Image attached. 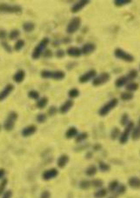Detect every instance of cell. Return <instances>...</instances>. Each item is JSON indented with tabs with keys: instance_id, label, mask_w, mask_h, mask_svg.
<instances>
[{
	"instance_id": "cell-1",
	"label": "cell",
	"mask_w": 140,
	"mask_h": 198,
	"mask_svg": "<svg viewBox=\"0 0 140 198\" xmlns=\"http://www.w3.org/2000/svg\"><path fill=\"white\" fill-rule=\"evenodd\" d=\"M49 44H50V39L48 37H44L33 49L32 53V59L37 60L38 58H40V57L43 55V53L47 49V46Z\"/></svg>"
},
{
	"instance_id": "cell-2",
	"label": "cell",
	"mask_w": 140,
	"mask_h": 198,
	"mask_svg": "<svg viewBox=\"0 0 140 198\" xmlns=\"http://www.w3.org/2000/svg\"><path fill=\"white\" fill-rule=\"evenodd\" d=\"M117 103H118V100H117V98H113L112 100H110L108 103H106L105 104H104V105L99 109V111H98L99 116H107L113 109L116 108Z\"/></svg>"
},
{
	"instance_id": "cell-3",
	"label": "cell",
	"mask_w": 140,
	"mask_h": 198,
	"mask_svg": "<svg viewBox=\"0 0 140 198\" xmlns=\"http://www.w3.org/2000/svg\"><path fill=\"white\" fill-rule=\"evenodd\" d=\"M18 117H19V115L16 111H11L4 123V129L6 131H11L14 128Z\"/></svg>"
},
{
	"instance_id": "cell-4",
	"label": "cell",
	"mask_w": 140,
	"mask_h": 198,
	"mask_svg": "<svg viewBox=\"0 0 140 198\" xmlns=\"http://www.w3.org/2000/svg\"><path fill=\"white\" fill-rule=\"evenodd\" d=\"M81 23L82 21L79 17H75L70 19L66 26V32L68 34H74L75 32H77L81 27Z\"/></svg>"
},
{
	"instance_id": "cell-5",
	"label": "cell",
	"mask_w": 140,
	"mask_h": 198,
	"mask_svg": "<svg viewBox=\"0 0 140 198\" xmlns=\"http://www.w3.org/2000/svg\"><path fill=\"white\" fill-rule=\"evenodd\" d=\"M22 7L18 5H8L2 3L0 4V12H5V13H21L22 12Z\"/></svg>"
},
{
	"instance_id": "cell-6",
	"label": "cell",
	"mask_w": 140,
	"mask_h": 198,
	"mask_svg": "<svg viewBox=\"0 0 140 198\" xmlns=\"http://www.w3.org/2000/svg\"><path fill=\"white\" fill-rule=\"evenodd\" d=\"M114 56L115 57L117 58V59L123 60L125 62H128V63H131V62H133L134 61V57L125 51L123 49L121 48H117L115 51H114Z\"/></svg>"
},
{
	"instance_id": "cell-7",
	"label": "cell",
	"mask_w": 140,
	"mask_h": 198,
	"mask_svg": "<svg viewBox=\"0 0 140 198\" xmlns=\"http://www.w3.org/2000/svg\"><path fill=\"white\" fill-rule=\"evenodd\" d=\"M134 128V123L133 122H129V124L125 126V129L122 132L121 135L119 136V142L122 144H125L128 142V139L130 137V134Z\"/></svg>"
},
{
	"instance_id": "cell-8",
	"label": "cell",
	"mask_w": 140,
	"mask_h": 198,
	"mask_svg": "<svg viewBox=\"0 0 140 198\" xmlns=\"http://www.w3.org/2000/svg\"><path fill=\"white\" fill-rule=\"evenodd\" d=\"M111 79V75L108 72H103L100 75H98V77H96L92 81V84L93 86H101L104 83H108Z\"/></svg>"
},
{
	"instance_id": "cell-9",
	"label": "cell",
	"mask_w": 140,
	"mask_h": 198,
	"mask_svg": "<svg viewBox=\"0 0 140 198\" xmlns=\"http://www.w3.org/2000/svg\"><path fill=\"white\" fill-rule=\"evenodd\" d=\"M96 77H97V71L93 69L89 70L88 71L84 72L80 76L78 81L80 83H86L90 82L91 80H93Z\"/></svg>"
},
{
	"instance_id": "cell-10",
	"label": "cell",
	"mask_w": 140,
	"mask_h": 198,
	"mask_svg": "<svg viewBox=\"0 0 140 198\" xmlns=\"http://www.w3.org/2000/svg\"><path fill=\"white\" fill-rule=\"evenodd\" d=\"M57 175H58V171L55 168H52L45 171V172L42 174V178L45 181H50L56 178Z\"/></svg>"
},
{
	"instance_id": "cell-11",
	"label": "cell",
	"mask_w": 140,
	"mask_h": 198,
	"mask_svg": "<svg viewBox=\"0 0 140 198\" xmlns=\"http://www.w3.org/2000/svg\"><path fill=\"white\" fill-rule=\"evenodd\" d=\"M14 85L12 83H8L7 85H5L4 90L0 91V102H3L9 97L11 93L14 91Z\"/></svg>"
},
{
	"instance_id": "cell-12",
	"label": "cell",
	"mask_w": 140,
	"mask_h": 198,
	"mask_svg": "<svg viewBox=\"0 0 140 198\" xmlns=\"http://www.w3.org/2000/svg\"><path fill=\"white\" fill-rule=\"evenodd\" d=\"M89 4H90V1H88V0H81V1H78V2L75 3L74 5H72V7L70 9V11L72 13H78V12L81 11Z\"/></svg>"
},
{
	"instance_id": "cell-13",
	"label": "cell",
	"mask_w": 140,
	"mask_h": 198,
	"mask_svg": "<svg viewBox=\"0 0 140 198\" xmlns=\"http://www.w3.org/2000/svg\"><path fill=\"white\" fill-rule=\"evenodd\" d=\"M96 49H97V46H96L95 44H93V43H86L82 46L81 51H82V54H84V55H90V54L93 53L94 51H96Z\"/></svg>"
},
{
	"instance_id": "cell-14",
	"label": "cell",
	"mask_w": 140,
	"mask_h": 198,
	"mask_svg": "<svg viewBox=\"0 0 140 198\" xmlns=\"http://www.w3.org/2000/svg\"><path fill=\"white\" fill-rule=\"evenodd\" d=\"M36 131H37V126L31 124L26 126L25 128H23L21 134L23 137H31V136H32L36 133Z\"/></svg>"
},
{
	"instance_id": "cell-15",
	"label": "cell",
	"mask_w": 140,
	"mask_h": 198,
	"mask_svg": "<svg viewBox=\"0 0 140 198\" xmlns=\"http://www.w3.org/2000/svg\"><path fill=\"white\" fill-rule=\"evenodd\" d=\"M66 52L67 55L69 57H79L80 56L82 55L81 49L76 46L68 47V49L66 50Z\"/></svg>"
},
{
	"instance_id": "cell-16",
	"label": "cell",
	"mask_w": 140,
	"mask_h": 198,
	"mask_svg": "<svg viewBox=\"0 0 140 198\" xmlns=\"http://www.w3.org/2000/svg\"><path fill=\"white\" fill-rule=\"evenodd\" d=\"M73 105H74V102L72 101V100H67L58 109L59 112H60L61 114H66L67 112L70 111V110L73 107Z\"/></svg>"
},
{
	"instance_id": "cell-17",
	"label": "cell",
	"mask_w": 140,
	"mask_h": 198,
	"mask_svg": "<svg viewBox=\"0 0 140 198\" xmlns=\"http://www.w3.org/2000/svg\"><path fill=\"white\" fill-rule=\"evenodd\" d=\"M69 161H70L69 156L66 155V154H63V155H61L60 157H58V159L57 161V165L59 169H64L67 165V163L69 162Z\"/></svg>"
},
{
	"instance_id": "cell-18",
	"label": "cell",
	"mask_w": 140,
	"mask_h": 198,
	"mask_svg": "<svg viewBox=\"0 0 140 198\" xmlns=\"http://www.w3.org/2000/svg\"><path fill=\"white\" fill-rule=\"evenodd\" d=\"M25 78V71L23 70H17V72L13 75L12 79L15 83H21Z\"/></svg>"
},
{
	"instance_id": "cell-19",
	"label": "cell",
	"mask_w": 140,
	"mask_h": 198,
	"mask_svg": "<svg viewBox=\"0 0 140 198\" xmlns=\"http://www.w3.org/2000/svg\"><path fill=\"white\" fill-rule=\"evenodd\" d=\"M128 184L130 185V187L132 189H140V178L137 177V176H132L128 180Z\"/></svg>"
},
{
	"instance_id": "cell-20",
	"label": "cell",
	"mask_w": 140,
	"mask_h": 198,
	"mask_svg": "<svg viewBox=\"0 0 140 198\" xmlns=\"http://www.w3.org/2000/svg\"><path fill=\"white\" fill-rule=\"evenodd\" d=\"M78 134V130L76 127H70L69 129L66 130V137L67 139H71L76 137Z\"/></svg>"
},
{
	"instance_id": "cell-21",
	"label": "cell",
	"mask_w": 140,
	"mask_h": 198,
	"mask_svg": "<svg viewBox=\"0 0 140 198\" xmlns=\"http://www.w3.org/2000/svg\"><path fill=\"white\" fill-rule=\"evenodd\" d=\"M66 78V72L63 70H55L52 71V79L57 80V81H61Z\"/></svg>"
},
{
	"instance_id": "cell-22",
	"label": "cell",
	"mask_w": 140,
	"mask_h": 198,
	"mask_svg": "<svg viewBox=\"0 0 140 198\" xmlns=\"http://www.w3.org/2000/svg\"><path fill=\"white\" fill-rule=\"evenodd\" d=\"M128 82H129V80L127 78V77L126 76H122L120 78L116 79V81H115V86L117 88H121L123 86L126 85L128 83Z\"/></svg>"
},
{
	"instance_id": "cell-23",
	"label": "cell",
	"mask_w": 140,
	"mask_h": 198,
	"mask_svg": "<svg viewBox=\"0 0 140 198\" xmlns=\"http://www.w3.org/2000/svg\"><path fill=\"white\" fill-rule=\"evenodd\" d=\"M35 28H36L35 23H32V22H31V21H27V22H25V23H23V30L25 32H27V33L32 32H34Z\"/></svg>"
},
{
	"instance_id": "cell-24",
	"label": "cell",
	"mask_w": 140,
	"mask_h": 198,
	"mask_svg": "<svg viewBox=\"0 0 140 198\" xmlns=\"http://www.w3.org/2000/svg\"><path fill=\"white\" fill-rule=\"evenodd\" d=\"M97 173H98V168H97V166L94 165V164L90 165L85 170V175H87V176H90V177L94 176Z\"/></svg>"
},
{
	"instance_id": "cell-25",
	"label": "cell",
	"mask_w": 140,
	"mask_h": 198,
	"mask_svg": "<svg viewBox=\"0 0 140 198\" xmlns=\"http://www.w3.org/2000/svg\"><path fill=\"white\" fill-rule=\"evenodd\" d=\"M138 87H139V85H138V83H136V82H130V83H128L125 85V89L127 91H129V92H134L136 91H138Z\"/></svg>"
},
{
	"instance_id": "cell-26",
	"label": "cell",
	"mask_w": 140,
	"mask_h": 198,
	"mask_svg": "<svg viewBox=\"0 0 140 198\" xmlns=\"http://www.w3.org/2000/svg\"><path fill=\"white\" fill-rule=\"evenodd\" d=\"M48 102H49L48 97H42V98H40V99H38V100H37V103H36V106H37L39 110H43L44 108H45V107L47 106V104H48Z\"/></svg>"
},
{
	"instance_id": "cell-27",
	"label": "cell",
	"mask_w": 140,
	"mask_h": 198,
	"mask_svg": "<svg viewBox=\"0 0 140 198\" xmlns=\"http://www.w3.org/2000/svg\"><path fill=\"white\" fill-rule=\"evenodd\" d=\"M131 138L133 141H138L140 139V127L137 126L134 127L131 132Z\"/></svg>"
},
{
	"instance_id": "cell-28",
	"label": "cell",
	"mask_w": 140,
	"mask_h": 198,
	"mask_svg": "<svg viewBox=\"0 0 140 198\" xmlns=\"http://www.w3.org/2000/svg\"><path fill=\"white\" fill-rule=\"evenodd\" d=\"M25 45V41L23 39H18L14 44V51H20Z\"/></svg>"
},
{
	"instance_id": "cell-29",
	"label": "cell",
	"mask_w": 140,
	"mask_h": 198,
	"mask_svg": "<svg viewBox=\"0 0 140 198\" xmlns=\"http://www.w3.org/2000/svg\"><path fill=\"white\" fill-rule=\"evenodd\" d=\"M108 190L106 189H99L94 193V197L95 198H104L107 196Z\"/></svg>"
},
{
	"instance_id": "cell-30",
	"label": "cell",
	"mask_w": 140,
	"mask_h": 198,
	"mask_svg": "<svg viewBox=\"0 0 140 198\" xmlns=\"http://www.w3.org/2000/svg\"><path fill=\"white\" fill-rule=\"evenodd\" d=\"M87 138H88V133L87 132H82V133L78 134V136L76 137L75 141H76L77 143H80L84 142Z\"/></svg>"
},
{
	"instance_id": "cell-31",
	"label": "cell",
	"mask_w": 140,
	"mask_h": 198,
	"mask_svg": "<svg viewBox=\"0 0 140 198\" xmlns=\"http://www.w3.org/2000/svg\"><path fill=\"white\" fill-rule=\"evenodd\" d=\"M133 93L129 92V91H125V92H123L121 93V95H120V98H121V100L123 101H131L133 99Z\"/></svg>"
},
{
	"instance_id": "cell-32",
	"label": "cell",
	"mask_w": 140,
	"mask_h": 198,
	"mask_svg": "<svg viewBox=\"0 0 140 198\" xmlns=\"http://www.w3.org/2000/svg\"><path fill=\"white\" fill-rule=\"evenodd\" d=\"M119 186V183L117 182V180H114V181H112L110 183H109V185H108V190L110 191V192H115L116 190H117V187Z\"/></svg>"
},
{
	"instance_id": "cell-33",
	"label": "cell",
	"mask_w": 140,
	"mask_h": 198,
	"mask_svg": "<svg viewBox=\"0 0 140 198\" xmlns=\"http://www.w3.org/2000/svg\"><path fill=\"white\" fill-rule=\"evenodd\" d=\"M79 91L77 88H72L68 91V97H70V99H74V98L79 97Z\"/></svg>"
},
{
	"instance_id": "cell-34",
	"label": "cell",
	"mask_w": 140,
	"mask_h": 198,
	"mask_svg": "<svg viewBox=\"0 0 140 198\" xmlns=\"http://www.w3.org/2000/svg\"><path fill=\"white\" fill-rule=\"evenodd\" d=\"M138 70L135 69L133 70H131L129 72H128V74H127V78H128V80L129 81H133V80H135L137 78H138Z\"/></svg>"
},
{
	"instance_id": "cell-35",
	"label": "cell",
	"mask_w": 140,
	"mask_h": 198,
	"mask_svg": "<svg viewBox=\"0 0 140 198\" xmlns=\"http://www.w3.org/2000/svg\"><path fill=\"white\" fill-rule=\"evenodd\" d=\"M20 31L18 29H14L12 31H11V32L9 33V38L10 40H15V39H18L20 37Z\"/></svg>"
},
{
	"instance_id": "cell-36",
	"label": "cell",
	"mask_w": 140,
	"mask_h": 198,
	"mask_svg": "<svg viewBox=\"0 0 140 198\" xmlns=\"http://www.w3.org/2000/svg\"><path fill=\"white\" fill-rule=\"evenodd\" d=\"M98 169L103 172H107L111 170V166L104 162H99L98 163Z\"/></svg>"
},
{
	"instance_id": "cell-37",
	"label": "cell",
	"mask_w": 140,
	"mask_h": 198,
	"mask_svg": "<svg viewBox=\"0 0 140 198\" xmlns=\"http://www.w3.org/2000/svg\"><path fill=\"white\" fill-rule=\"evenodd\" d=\"M119 136H120V130H119V129L117 128V127L113 128L112 132H111V138L112 140H116V139L119 138Z\"/></svg>"
},
{
	"instance_id": "cell-38",
	"label": "cell",
	"mask_w": 140,
	"mask_h": 198,
	"mask_svg": "<svg viewBox=\"0 0 140 198\" xmlns=\"http://www.w3.org/2000/svg\"><path fill=\"white\" fill-rule=\"evenodd\" d=\"M52 70H44L40 72V76L41 78L44 79H50L52 78Z\"/></svg>"
},
{
	"instance_id": "cell-39",
	"label": "cell",
	"mask_w": 140,
	"mask_h": 198,
	"mask_svg": "<svg viewBox=\"0 0 140 198\" xmlns=\"http://www.w3.org/2000/svg\"><path fill=\"white\" fill-rule=\"evenodd\" d=\"M91 186V181L89 180H82L79 183V188L82 189H88Z\"/></svg>"
},
{
	"instance_id": "cell-40",
	"label": "cell",
	"mask_w": 140,
	"mask_h": 198,
	"mask_svg": "<svg viewBox=\"0 0 140 198\" xmlns=\"http://www.w3.org/2000/svg\"><path fill=\"white\" fill-rule=\"evenodd\" d=\"M39 92L37 91H35V90H32V91H30L28 92V97L31 98V99H32V100H38L39 99Z\"/></svg>"
},
{
	"instance_id": "cell-41",
	"label": "cell",
	"mask_w": 140,
	"mask_h": 198,
	"mask_svg": "<svg viewBox=\"0 0 140 198\" xmlns=\"http://www.w3.org/2000/svg\"><path fill=\"white\" fill-rule=\"evenodd\" d=\"M131 3V1H130V0H115L114 1V5L117 7H122L124 5H130Z\"/></svg>"
},
{
	"instance_id": "cell-42",
	"label": "cell",
	"mask_w": 140,
	"mask_h": 198,
	"mask_svg": "<svg viewBox=\"0 0 140 198\" xmlns=\"http://www.w3.org/2000/svg\"><path fill=\"white\" fill-rule=\"evenodd\" d=\"M7 184H8V179L7 178H4V179L2 180L1 183H0V196H1V195H3V194L5 193V190L6 189Z\"/></svg>"
},
{
	"instance_id": "cell-43",
	"label": "cell",
	"mask_w": 140,
	"mask_h": 198,
	"mask_svg": "<svg viewBox=\"0 0 140 198\" xmlns=\"http://www.w3.org/2000/svg\"><path fill=\"white\" fill-rule=\"evenodd\" d=\"M130 120H129V115L127 113H124L121 116V119H120V123L123 126H126V125L129 124Z\"/></svg>"
},
{
	"instance_id": "cell-44",
	"label": "cell",
	"mask_w": 140,
	"mask_h": 198,
	"mask_svg": "<svg viewBox=\"0 0 140 198\" xmlns=\"http://www.w3.org/2000/svg\"><path fill=\"white\" fill-rule=\"evenodd\" d=\"M91 183L95 188H101L104 185V182L101 179H94L91 182Z\"/></svg>"
},
{
	"instance_id": "cell-45",
	"label": "cell",
	"mask_w": 140,
	"mask_h": 198,
	"mask_svg": "<svg viewBox=\"0 0 140 198\" xmlns=\"http://www.w3.org/2000/svg\"><path fill=\"white\" fill-rule=\"evenodd\" d=\"M126 189H126L125 185L119 184V186L117 187V190L115 191V193H116V195H117V196H121V195H123V194L125 192Z\"/></svg>"
},
{
	"instance_id": "cell-46",
	"label": "cell",
	"mask_w": 140,
	"mask_h": 198,
	"mask_svg": "<svg viewBox=\"0 0 140 198\" xmlns=\"http://www.w3.org/2000/svg\"><path fill=\"white\" fill-rule=\"evenodd\" d=\"M1 46L3 47V49H4L6 52H8V53H11V52H12L11 47V45H10L6 41L1 42Z\"/></svg>"
},
{
	"instance_id": "cell-47",
	"label": "cell",
	"mask_w": 140,
	"mask_h": 198,
	"mask_svg": "<svg viewBox=\"0 0 140 198\" xmlns=\"http://www.w3.org/2000/svg\"><path fill=\"white\" fill-rule=\"evenodd\" d=\"M37 123H39V124H44V123H45L47 120V116L45 114H43V113H40V114H38L37 116Z\"/></svg>"
},
{
	"instance_id": "cell-48",
	"label": "cell",
	"mask_w": 140,
	"mask_h": 198,
	"mask_svg": "<svg viewBox=\"0 0 140 198\" xmlns=\"http://www.w3.org/2000/svg\"><path fill=\"white\" fill-rule=\"evenodd\" d=\"M66 51H64L63 49H58L57 51H56V53H55V56H56L57 58H58V59H62L63 57H65V56H66Z\"/></svg>"
},
{
	"instance_id": "cell-49",
	"label": "cell",
	"mask_w": 140,
	"mask_h": 198,
	"mask_svg": "<svg viewBox=\"0 0 140 198\" xmlns=\"http://www.w3.org/2000/svg\"><path fill=\"white\" fill-rule=\"evenodd\" d=\"M57 112V108L54 105L51 106L49 108V110H48V114H49V116H53L56 115Z\"/></svg>"
},
{
	"instance_id": "cell-50",
	"label": "cell",
	"mask_w": 140,
	"mask_h": 198,
	"mask_svg": "<svg viewBox=\"0 0 140 198\" xmlns=\"http://www.w3.org/2000/svg\"><path fill=\"white\" fill-rule=\"evenodd\" d=\"M43 57H45V58H51L52 57V56H53V53H52V50H50V49H46L45 52L43 53Z\"/></svg>"
},
{
	"instance_id": "cell-51",
	"label": "cell",
	"mask_w": 140,
	"mask_h": 198,
	"mask_svg": "<svg viewBox=\"0 0 140 198\" xmlns=\"http://www.w3.org/2000/svg\"><path fill=\"white\" fill-rule=\"evenodd\" d=\"M8 37V33L5 30H0V39L5 40L6 37Z\"/></svg>"
},
{
	"instance_id": "cell-52",
	"label": "cell",
	"mask_w": 140,
	"mask_h": 198,
	"mask_svg": "<svg viewBox=\"0 0 140 198\" xmlns=\"http://www.w3.org/2000/svg\"><path fill=\"white\" fill-rule=\"evenodd\" d=\"M40 198H51V193H50V191H48V190L43 191L41 196H40Z\"/></svg>"
},
{
	"instance_id": "cell-53",
	"label": "cell",
	"mask_w": 140,
	"mask_h": 198,
	"mask_svg": "<svg viewBox=\"0 0 140 198\" xmlns=\"http://www.w3.org/2000/svg\"><path fill=\"white\" fill-rule=\"evenodd\" d=\"M11 196H12V192H11V190H7V191H5V193L3 194V196H2V198H11Z\"/></svg>"
},
{
	"instance_id": "cell-54",
	"label": "cell",
	"mask_w": 140,
	"mask_h": 198,
	"mask_svg": "<svg viewBox=\"0 0 140 198\" xmlns=\"http://www.w3.org/2000/svg\"><path fill=\"white\" fill-rule=\"evenodd\" d=\"M93 149H94V150H96V151H97V150H101V149H102V145H101V144H99V143H97V144H95V145H94Z\"/></svg>"
},
{
	"instance_id": "cell-55",
	"label": "cell",
	"mask_w": 140,
	"mask_h": 198,
	"mask_svg": "<svg viewBox=\"0 0 140 198\" xmlns=\"http://www.w3.org/2000/svg\"><path fill=\"white\" fill-rule=\"evenodd\" d=\"M63 43H64V44H69V43H70V42H71V38H70V37H65V38H64V39H63Z\"/></svg>"
},
{
	"instance_id": "cell-56",
	"label": "cell",
	"mask_w": 140,
	"mask_h": 198,
	"mask_svg": "<svg viewBox=\"0 0 140 198\" xmlns=\"http://www.w3.org/2000/svg\"><path fill=\"white\" fill-rule=\"evenodd\" d=\"M5 175V171L4 169H0V179H4Z\"/></svg>"
},
{
	"instance_id": "cell-57",
	"label": "cell",
	"mask_w": 140,
	"mask_h": 198,
	"mask_svg": "<svg viewBox=\"0 0 140 198\" xmlns=\"http://www.w3.org/2000/svg\"><path fill=\"white\" fill-rule=\"evenodd\" d=\"M92 156H93V154L91 151H89L88 153L86 154V159H91V158H92Z\"/></svg>"
},
{
	"instance_id": "cell-58",
	"label": "cell",
	"mask_w": 140,
	"mask_h": 198,
	"mask_svg": "<svg viewBox=\"0 0 140 198\" xmlns=\"http://www.w3.org/2000/svg\"><path fill=\"white\" fill-rule=\"evenodd\" d=\"M138 126L140 127V117H139V119H138Z\"/></svg>"
},
{
	"instance_id": "cell-59",
	"label": "cell",
	"mask_w": 140,
	"mask_h": 198,
	"mask_svg": "<svg viewBox=\"0 0 140 198\" xmlns=\"http://www.w3.org/2000/svg\"><path fill=\"white\" fill-rule=\"evenodd\" d=\"M0 130H1V125H0Z\"/></svg>"
},
{
	"instance_id": "cell-60",
	"label": "cell",
	"mask_w": 140,
	"mask_h": 198,
	"mask_svg": "<svg viewBox=\"0 0 140 198\" xmlns=\"http://www.w3.org/2000/svg\"><path fill=\"white\" fill-rule=\"evenodd\" d=\"M109 198H115V197H109Z\"/></svg>"
},
{
	"instance_id": "cell-61",
	"label": "cell",
	"mask_w": 140,
	"mask_h": 198,
	"mask_svg": "<svg viewBox=\"0 0 140 198\" xmlns=\"http://www.w3.org/2000/svg\"><path fill=\"white\" fill-rule=\"evenodd\" d=\"M139 69H140V66H139Z\"/></svg>"
}]
</instances>
